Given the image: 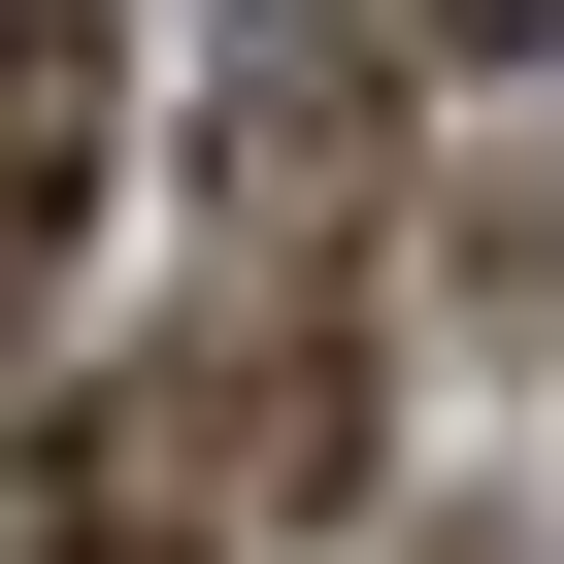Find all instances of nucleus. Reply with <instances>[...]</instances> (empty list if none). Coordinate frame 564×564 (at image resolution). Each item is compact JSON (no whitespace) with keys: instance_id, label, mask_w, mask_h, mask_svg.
I'll use <instances>...</instances> for the list:
<instances>
[{"instance_id":"4","label":"nucleus","mask_w":564,"mask_h":564,"mask_svg":"<svg viewBox=\"0 0 564 564\" xmlns=\"http://www.w3.org/2000/svg\"><path fill=\"white\" fill-rule=\"evenodd\" d=\"M34 564H133V531H100V498H34Z\"/></svg>"},{"instance_id":"1","label":"nucleus","mask_w":564,"mask_h":564,"mask_svg":"<svg viewBox=\"0 0 564 564\" xmlns=\"http://www.w3.org/2000/svg\"><path fill=\"white\" fill-rule=\"evenodd\" d=\"M366 432H399V399H366V300H333V265H265V300H199V333L67 432V498H100L133 564H300V531L366 498Z\"/></svg>"},{"instance_id":"2","label":"nucleus","mask_w":564,"mask_h":564,"mask_svg":"<svg viewBox=\"0 0 564 564\" xmlns=\"http://www.w3.org/2000/svg\"><path fill=\"white\" fill-rule=\"evenodd\" d=\"M366 166H399V34H366V0H265V34L199 67V199H232V265H333Z\"/></svg>"},{"instance_id":"3","label":"nucleus","mask_w":564,"mask_h":564,"mask_svg":"<svg viewBox=\"0 0 564 564\" xmlns=\"http://www.w3.org/2000/svg\"><path fill=\"white\" fill-rule=\"evenodd\" d=\"M366 34H399V67H531L564 0H366Z\"/></svg>"}]
</instances>
